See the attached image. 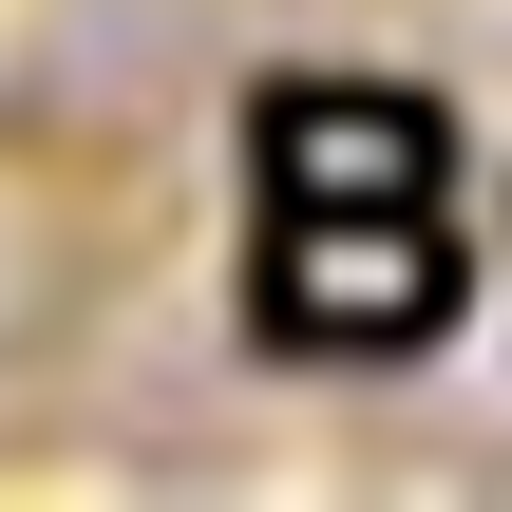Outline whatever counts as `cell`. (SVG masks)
<instances>
[{
	"label": "cell",
	"mask_w": 512,
	"mask_h": 512,
	"mask_svg": "<svg viewBox=\"0 0 512 512\" xmlns=\"http://www.w3.org/2000/svg\"><path fill=\"white\" fill-rule=\"evenodd\" d=\"M247 285H266V342L361 361V342H418L456 304V247H437V209H266Z\"/></svg>",
	"instance_id": "6da1fadb"
},
{
	"label": "cell",
	"mask_w": 512,
	"mask_h": 512,
	"mask_svg": "<svg viewBox=\"0 0 512 512\" xmlns=\"http://www.w3.org/2000/svg\"><path fill=\"white\" fill-rule=\"evenodd\" d=\"M247 152H266V209H437V114L361 76H285Z\"/></svg>",
	"instance_id": "7a4b0ae2"
}]
</instances>
